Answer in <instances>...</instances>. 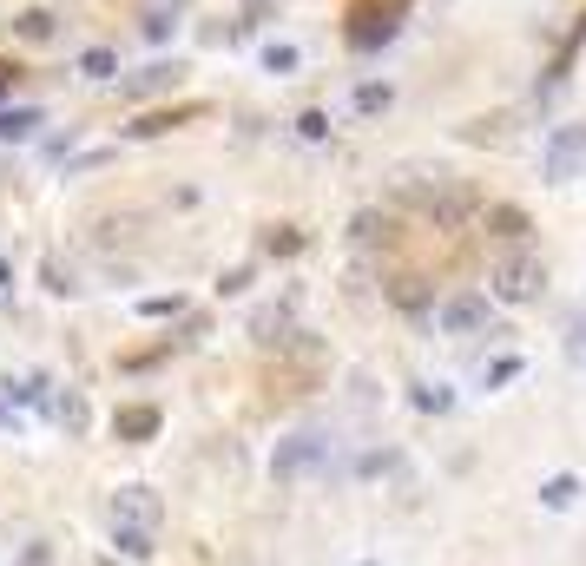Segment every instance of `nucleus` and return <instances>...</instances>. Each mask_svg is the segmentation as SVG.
<instances>
[{
  "mask_svg": "<svg viewBox=\"0 0 586 566\" xmlns=\"http://www.w3.org/2000/svg\"><path fill=\"white\" fill-rule=\"evenodd\" d=\"M396 205H409L415 218H428L435 231H461V224L475 218V191H461L455 178H396Z\"/></svg>",
  "mask_w": 586,
  "mask_h": 566,
  "instance_id": "nucleus-1",
  "label": "nucleus"
},
{
  "mask_svg": "<svg viewBox=\"0 0 586 566\" xmlns=\"http://www.w3.org/2000/svg\"><path fill=\"white\" fill-rule=\"evenodd\" d=\"M547 297V257L534 251H501L488 270V303H507V310H527V303Z\"/></svg>",
  "mask_w": 586,
  "mask_h": 566,
  "instance_id": "nucleus-2",
  "label": "nucleus"
},
{
  "mask_svg": "<svg viewBox=\"0 0 586 566\" xmlns=\"http://www.w3.org/2000/svg\"><path fill=\"white\" fill-rule=\"evenodd\" d=\"M330 461V435L323 428H297L290 441H277V455H270V481H310V474Z\"/></svg>",
  "mask_w": 586,
  "mask_h": 566,
  "instance_id": "nucleus-3",
  "label": "nucleus"
},
{
  "mask_svg": "<svg viewBox=\"0 0 586 566\" xmlns=\"http://www.w3.org/2000/svg\"><path fill=\"white\" fill-rule=\"evenodd\" d=\"M435 323H442V336H488V330H494L488 290H455V297H442Z\"/></svg>",
  "mask_w": 586,
  "mask_h": 566,
  "instance_id": "nucleus-4",
  "label": "nucleus"
},
{
  "mask_svg": "<svg viewBox=\"0 0 586 566\" xmlns=\"http://www.w3.org/2000/svg\"><path fill=\"white\" fill-rule=\"evenodd\" d=\"M580 158H586V126H560L554 139H547V152H540V172L554 178V185H567V178L580 172Z\"/></svg>",
  "mask_w": 586,
  "mask_h": 566,
  "instance_id": "nucleus-5",
  "label": "nucleus"
},
{
  "mask_svg": "<svg viewBox=\"0 0 586 566\" xmlns=\"http://www.w3.org/2000/svg\"><path fill=\"white\" fill-rule=\"evenodd\" d=\"M112 520H126V527H152V534H159L165 507H159V494L145 488V481H126V488H112Z\"/></svg>",
  "mask_w": 586,
  "mask_h": 566,
  "instance_id": "nucleus-6",
  "label": "nucleus"
},
{
  "mask_svg": "<svg viewBox=\"0 0 586 566\" xmlns=\"http://www.w3.org/2000/svg\"><path fill=\"white\" fill-rule=\"evenodd\" d=\"M475 218H481V231H488L494 244H507V251H527V237H534V218H527L521 205H481Z\"/></svg>",
  "mask_w": 586,
  "mask_h": 566,
  "instance_id": "nucleus-7",
  "label": "nucleus"
},
{
  "mask_svg": "<svg viewBox=\"0 0 586 566\" xmlns=\"http://www.w3.org/2000/svg\"><path fill=\"white\" fill-rule=\"evenodd\" d=\"M159 422H165V415L152 409V402H126V409L112 415V435H119V441H132V448H139V441H152V435H159Z\"/></svg>",
  "mask_w": 586,
  "mask_h": 566,
  "instance_id": "nucleus-8",
  "label": "nucleus"
},
{
  "mask_svg": "<svg viewBox=\"0 0 586 566\" xmlns=\"http://www.w3.org/2000/svg\"><path fill=\"white\" fill-rule=\"evenodd\" d=\"M112 547L126 553V560H152V553H159V534H152V527H126V520H112Z\"/></svg>",
  "mask_w": 586,
  "mask_h": 566,
  "instance_id": "nucleus-9",
  "label": "nucleus"
},
{
  "mask_svg": "<svg viewBox=\"0 0 586 566\" xmlns=\"http://www.w3.org/2000/svg\"><path fill=\"white\" fill-rule=\"evenodd\" d=\"M53 33H60V27H53V14H47V7H27V14L14 20V40H27V47H47Z\"/></svg>",
  "mask_w": 586,
  "mask_h": 566,
  "instance_id": "nucleus-10",
  "label": "nucleus"
},
{
  "mask_svg": "<svg viewBox=\"0 0 586 566\" xmlns=\"http://www.w3.org/2000/svg\"><path fill=\"white\" fill-rule=\"evenodd\" d=\"M40 126H47V112H40V106H14V112H0V139H33Z\"/></svg>",
  "mask_w": 586,
  "mask_h": 566,
  "instance_id": "nucleus-11",
  "label": "nucleus"
},
{
  "mask_svg": "<svg viewBox=\"0 0 586 566\" xmlns=\"http://www.w3.org/2000/svg\"><path fill=\"white\" fill-rule=\"evenodd\" d=\"M53 415H60V428H66V435H86V395H80V389L53 395Z\"/></svg>",
  "mask_w": 586,
  "mask_h": 566,
  "instance_id": "nucleus-12",
  "label": "nucleus"
},
{
  "mask_svg": "<svg viewBox=\"0 0 586 566\" xmlns=\"http://www.w3.org/2000/svg\"><path fill=\"white\" fill-rule=\"evenodd\" d=\"M573 501H580V474H554V481H540V507H554V514H560V507H573Z\"/></svg>",
  "mask_w": 586,
  "mask_h": 566,
  "instance_id": "nucleus-13",
  "label": "nucleus"
},
{
  "mask_svg": "<svg viewBox=\"0 0 586 566\" xmlns=\"http://www.w3.org/2000/svg\"><path fill=\"white\" fill-rule=\"evenodd\" d=\"M165 86H178V66H145L139 79H126V99H145V93H165Z\"/></svg>",
  "mask_w": 586,
  "mask_h": 566,
  "instance_id": "nucleus-14",
  "label": "nucleus"
},
{
  "mask_svg": "<svg viewBox=\"0 0 586 566\" xmlns=\"http://www.w3.org/2000/svg\"><path fill=\"white\" fill-rule=\"evenodd\" d=\"M80 79H93V86H99V79H119V53H112V47H86L80 53Z\"/></svg>",
  "mask_w": 586,
  "mask_h": 566,
  "instance_id": "nucleus-15",
  "label": "nucleus"
},
{
  "mask_svg": "<svg viewBox=\"0 0 586 566\" xmlns=\"http://www.w3.org/2000/svg\"><path fill=\"white\" fill-rule=\"evenodd\" d=\"M178 7H185V0H145V33H152V40H165V33L178 27Z\"/></svg>",
  "mask_w": 586,
  "mask_h": 566,
  "instance_id": "nucleus-16",
  "label": "nucleus"
},
{
  "mask_svg": "<svg viewBox=\"0 0 586 566\" xmlns=\"http://www.w3.org/2000/svg\"><path fill=\"white\" fill-rule=\"evenodd\" d=\"M191 112H198V106H185V112H152V119H139V126H132V139H159V132H172L178 119H191Z\"/></svg>",
  "mask_w": 586,
  "mask_h": 566,
  "instance_id": "nucleus-17",
  "label": "nucleus"
},
{
  "mask_svg": "<svg viewBox=\"0 0 586 566\" xmlns=\"http://www.w3.org/2000/svg\"><path fill=\"white\" fill-rule=\"evenodd\" d=\"M297 60H303V53L290 47V40H270V47H264V66H270V73H297Z\"/></svg>",
  "mask_w": 586,
  "mask_h": 566,
  "instance_id": "nucleus-18",
  "label": "nucleus"
},
{
  "mask_svg": "<svg viewBox=\"0 0 586 566\" xmlns=\"http://www.w3.org/2000/svg\"><path fill=\"white\" fill-rule=\"evenodd\" d=\"M389 99H396V93H389L382 79H363V86H356V112H382Z\"/></svg>",
  "mask_w": 586,
  "mask_h": 566,
  "instance_id": "nucleus-19",
  "label": "nucleus"
},
{
  "mask_svg": "<svg viewBox=\"0 0 586 566\" xmlns=\"http://www.w3.org/2000/svg\"><path fill=\"white\" fill-rule=\"evenodd\" d=\"M514 376H521V356H501L488 376H481V389H494V382H514Z\"/></svg>",
  "mask_w": 586,
  "mask_h": 566,
  "instance_id": "nucleus-20",
  "label": "nucleus"
},
{
  "mask_svg": "<svg viewBox=\"0 0 586 566\" xmlns=\"http://www.w3.org/2000/svg\"><path fill=\"white\" fill-rule=\"evenodd\" d=\"M297 132H303V139H330V112H303Z\"/></svg>",
  "mask_w": 586,
  "mask_h": 566,
  "instance_id": "nucleus-21",
  "label": "nucleus"
},
{
  "mask_svg": "<svg viewBox=\"0 0 586 566\" xmlns=\"http://www.w3.org/2000/svg\"><path fill=\"white\" fill-rule=\"evenodd\" d=\"M139 310H145V316H178V297H145Z\"/></svg>",
  "mask_w": 586,
  "mask_h": 566,
  "instance_id": "nucleus-22",
  "label": "nucleus"
},
{
  "mask_svg": "<svg viewBox=\"0 0 586 566\" xmlns=\"http://www.w3.org/2000/svg\"><path fill=\"white\" fill-rule=\"evenodd\" d=\"M53 560V553H47V540H33V547H27V560H20V566H47Z\"/></svg>",
  "mask_w": 586,
  "mask_h": 566,
  "instance_id": "nucleus-23",
  "label": "nucleus"
},
{
  "mask_svg": "<svg viewBox=\"0 0 586 566\" xmlns=\"http://www.w3.org/2000/svg\"><path fill=\"white\" fill-rule=\"evenodd\" d=\"M363 566H376V560H363Z\"/></svg>",
  "mask_w": 586,
  "mask_h": 566,
  "instance_id": "nucleus-24",
  "label": "nucleus"
}]
</instances>
